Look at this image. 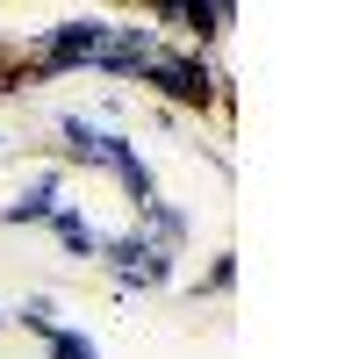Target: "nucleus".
<instances>
[{
  "mask_svg": "<svg viewBox=\"0 0 359 359\" xmlns=\"http://www.w3.org/2000/svg\"><path fill=\"white\" fill-rule=\"evenodd\" d=\"M137 79L158 86L172 108H230V79L208 65L201 50H151V65H144Z\"/></svg>",
  "mask_w": 359,
  "mask_h": 359,
  "instance_id": "f257e3e1",
  "label": "nucleus"
},
{
  "mask_svg": "<svg viewBox=\"0 0 359 359\" xmlns=\"http://www.w3.org/2000/svg\"><path fill=\"white\" fill-rule=\"evenodd\" d=\"M101 36H108V22H101V15H72V22H50L43 36H36V72H43V79L86 72V65L101 57Z\"/></svg>",
  "mask_w": 359,
  "mask_h": 359,
  "instance_id": "f03ea898",
  "label": "nucleus"
},
{
  "mask_svg": "<svg viewBox=\"0 0 359 359\" xmlns=\"http://www.w3.org/2000/svg\"><path fill=\"white\" fill-rule=\"evenodd\" d=\"M101 259L115 266V287H123V294H137V287H165L180 252L151 245L144 230H123V237H101Z\"/></svg>",
  "mask_w": 359,
  "mask_h": 359,
  "instance_id": "7ed1b4c3",
  "label": "nucleus"
},
{
  "mask_svg": "<svg viewBox=\"0 0 359 359\" xmlns=\"http://www.w3.org/2000/svg\"><path fill=\"white\" fill-rule=\"evenodd\" d=\"M151 50H158V29H144V22H108V36H101V57H94V65L115 72V79H137L144 65H151Z\"/></svg>",
  "mask_w": 359,
  "mask_h": 359,
  "instance_id": "20e7f679",
  "label": "nucleus"
},
{
  "mask_svg": "<svg viewBox=\"0 0 359 359\" xmlns=\"http://www.w3.org/2000/svg\"><path fill=\"white\" fill-rule=\"evenodd\" d=\"M101 165L123 180V187H130V201H137V208H144V201H158V180H151V165H144V151H137L130 137L101 130Z\"/></svg>",
  "mask_w": 359,
  "mask_h": 359,
  "instance_id": "39448f33",
  "label": "nucleus"
},
{
  "mask_svg": "<svg viewBox=\"0 0 359 359\" xmlns=\"http://www.w3.org/2000/svg\"><path fill=\"white\" fill-rule=\"evenodd\" d=\"M151 22H165V29H194L201 43H216L223 29L237 22V8H230V0H187V8H151Z\"/></svg>",
  "mask_w": 359,
  "mask_h": 359,
  "instance_id": "423d86ee",
  "label": "nucleus"
},
{
  "mask_svg": "<svg viewBox=\"0 0 359 359\" xmlns=\"http://www.w3.org/2000/svg\"><path fill=\"white\" fill-rule=\"evenodd\" d=\"M50 216H57V172H36L22 187V201L0 208V223H50Z\"/></svg>",
  "mask_w": 359,
  "mask_h": 359,
  "instance_id": "0eeeda50",
  "label": "nucleus"
},
{
  "mask_svg": "<svg viewBox=\"0 0 359 359\" xmlns=\"http://www.w3.org/2000/svg\"><path fill=\"white\" fill-rule=\"evenodd\" d=\"M137 230L151 237V245H165V252L187 245V216H180L172 201H144V208H137Z\"/></svg>",
  "mask_w": 359,
  "mask_h": 359,
  "instance_id": "6e6552de",
  "label": "nucleus"
},
{
  "mask_svg": "<svg viewBox=\"0 0 359 359\" xmlns=\"http://www.w3.org/2000/svg\"><path fill=\"white\" fill-rule=\"evenodd\" d=\"M50 230H57V245H65L72 259H101V230L79 216V208H65L57 201V216H50Z\"/></svg>",
  "mask_w": 359,
  "mask_h": 359,
  "instance_id": "1a4fd4ad",
  "label": "nucleus"
},
{
  "mask_svg": "<svg viewBox=\"0 0 359 359\" xmlns=\"http://www.w3.org/2000/svg\"><path fill=\"white\" fill-rule=\"evenodd\" d=\"M57 137H65V151L79 165H101V123H86V115H57Z\"/></svg>",
  "mask_w": 359,
  "mask_h": 359,
  "instance_id": "9d476101",
  "label": "nucleus"
},
{
  "mask_svg": "<svg viewBox=\"0 0 359 359\" xmlns=\"http://www.w3.org/2000/svg\"><path fill=\"white\" fill-rule=\"evenodd\" d=\"M43 352L50 359H101V345L86 338V331H43Z\"/></svg>",
  "mask_w": 359,
  "mask_h": 359,
  "instance_id": "9b49d317",
  "label": "nucleus"
},
{
  "mask_svg": "<svg viewBox=\"0 0 359 359\" xmlns=\"http://www.w3.org/2000/svg\"><path fill=\"white\" fill-rule=\"evenodd\" d=\"M230 287H237V259L223 252V259H216V266H208V273L194 280V302H201V294H230Z\"/></svg>",
  "mask_w": 359,
  "mask_h": 359,
  "instance_id": "f8f14e48",
  "label": "nucleus"
},
{
  "mask_svg": "<svg viewBox=\"0 0 359 359\" xmlns=\"http://www.w3.org/2000/svg\"><path fill=\"white\" fill-rule=\"evenodd\" d=\"M15 323H22V331H36V338H43V331H57V316H50V302H43V294H29V302L15 309Z\"/></svg>",
  "mask_w": 359,
  "mask_h": 359,
  "instance_id": "ddd939ff",
  "label": "nucleus"
},
{
  "mask_svg": "<svg viewBox=\"0 0 359 359\" xmlns=\"http://www.w3.org/2000/svg\"><path fill=\"white\" fill-rule=\"evenodd\" d=\"M0 57H8V36H0Z\"/></svg>",
  "mask_w": 359,
  "mask_h": 359,
  "instance_id": "4468645a",
  "label": "nucleus"
},
{
  "mask_svg": "<svg viewBox=\"0 0 359 359\" xmlns=\"http://www.w3.org/2000/svg\"><path fill=\"white\" fill-rule=\"evenodd\" d=\"M0 144H8V137H0Z\"/></svg>",
  "mask_w": 359,
  "mask_h": 359,
  "instance_id": "2eb2a0df",
  "label": "nucleus"
},
{
  "mask_svg": "<svg viewBox=\"0 0 359 359\" xmlns=\"http://www.w3.org/2000/svg\"><path fill=\"white\" fill-rule=\"evenodd\" d=\"M0 323H8V316H0Z\"/></svg>",
  "mask_w": 359,
  "mask_h": 359,
  "instance_id": "dca6fc26",
  "label": "nucleus"
}]
</instances>
